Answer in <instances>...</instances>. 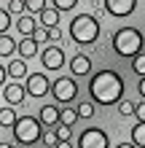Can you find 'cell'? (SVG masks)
I'll return each instance as SVG.
<instances>
[{
    "mask_svg": "<svg viewBox=\"0 0 145 148\" xmlns=\"http://www.w3.org/2000/svg\"><path fill=\"white\" fill-rule=\"evenodd\" d=\"M89 94L97 105H118L124 100V78L116 70H97L89 81Z\"/></svg>",
    "mask_w": 145,
    "mask_h": 148,
    "instance_id": "cell-1",
    "label": "cell"
},
{
    "mask_svg": "<svg viewBox=\"0 0 145 148\" xmlns=\"http://www.w3.org/2000/svg\"><path fill=\"white\" fill-rule=\"evenodd\" d=\"M70 38L78 43V46H91V43H97L99 38V19L91 14H75L70 19Z\"/></svg>",
    "mask_w": 145,
    "mask_h": 148,
    "instance_id": "cell-2",
    "label": "cell"
},
{
    "mask_svg": "<svg viewBox=\"0 0 145 148\" xmlns=\"http://www.w3.org/2000/svg\"><path fill=\"white\" fill-rule=\"evenodd\" d=\"M110 43H113V49H116V54L118 57H126V59H132V57H137L142 54V32L137 27H121V30H116L113 32V38H110Z\"/></svg>",
    "mask_w": 145,
    "mask_h": 148,
    "instance_id": "cell-3",
    "label": "cell"
},
{
    "mask_svg": "<svg viewBox=\"0 0 145 148\" xmlns=\"http://www.w3.org/2000/svg\"><path fill=\"white\" fill-rule=\"evenodd\" d=\"M11 129H14V140L22 145H35L38 140H43V124H40V119L30 116V113L19 116Z\"/></svg>",
    "mask_w": 145,
    "mask_h": 148,
    "instance_id": "cell-4",
    "label": "cell"
},
{
    "mask_svg": "<svg viewBox=\"0 0 145 148\" xmlns=\"http://www.w3.org/2000/svg\"><path fill=\"white\" fill-rule=\"evenodd\" d=\"M51 94H54L57 102L67 105V102H73L75 97H78V84H75L73 75H59V78L51 81Z\"/></svg>",
    "mask_w": 145,
    "mask_h": 148,
    "instance_id": "cell-5",
    "label": "cell"
},
{
    "mask_svg": "<svg viewBox=\"0 0 145 148\" xmlns=\"http://www.w3.org/2000/svg\"><path fill=\"white\" fill-rule=\"evenodd\" d=\"M78 148H110V137L105 129L89 127L78 135Z\"/></svg>",
    "mask_w": 145,
    "mask_h": 148,
    "instance_id": "cell-6",
    "label": "cell"
},
{
    "mask_svg": "<svg viewBox=\"0 0 145 148\" xmlns=\"http://www.w3.org/2000/svg\"><path fill=\"white\" fill-rule=\"evenodd\" d=\"M38 57H40V62H43V67H46V70H62V67H65V62H67L65 49H62V46H57V43H54V46L48 43V46L40 51Z\"/></svg>",
    "mask_w": 145,
    "mask_h": 148,
    "instance_id": "cell-7",
    "label": "cell"
},
{
    "mask_svg": "<svg viewBox=\"0 0 145 148\" xmlns=\"http://www.w3.org/2000/svg\"><path fill=\"white\" fill-rule=\"evenodd\" d=\"M24 89H27V97H46V94L51 92V81L43 73H27Z\"/></svg>",
    "mask_w": 145,
    "mask_h": 148,
    "instance_id": "cell-8",
    "label": "cell"
},
{
    "mask_svg": "<svg viewBox=\"0 0 145 148\" xmlns=\"http://www.w3.org/2000/svg\"><path fill=\"white\" fill-rule=\"evenodd\" d=\"M102 5H105V14L124 19V16H129L137 8V0H102Z\"/></svg>",
    "mask_w": 145,
    "mask_h": 148,
    "instance_id": "cell-9",
    "label": "cell"
},
{
    "mask_svg": "<svg viewBox=\"0 0 145 148\" xmlns=\"http://www.w3.org/2000/svg\"><path fill=\"white\" fill-rule=\"evenodd\" d=\"M3 100H5V105H22L24 100H27V89H24V84L19 81H14V84H5L3 86Z\"/></svg>",
    "mask_w": 145,
    "mask_h": 148,
    "instance_id": "cell-10",
    "label": "cell"
},
{
    "mask_svg": "<svg viewBox=\"0 0 145 148\" xmlns=\"http://www.w3.org/2000/svg\"><path fill=\"white\" fill-rule=\"evenodd\" d=\"M91 73V59L89 54H83V51H75L73 59H70V75H89Z\"/></svg>",
    "mask_w": 145,
    "mask_h": 148,
    "instance_id": "cell-11",
    "label": "cell"
},
{
    "mask_svg": "<svg viewBox=\"0 0 145 148\" xmlns=\"http://www.w3.org/2000/svg\"><path fill=\"white\" fill-rule=\"evenodd\" d=\"M38 119H40V124H43V127H51V129H54L59 124V108L57 105H43L40 113H38Z\"/></svg>",
    "mask_w": 145,
    "mask_h": 148,
    "instance_id": "cell-12",
    "label": "cell"
},
{
    "mask_svg": "<svg viewBox=\"0 0 145 148\" xmlns=\"http://www.w3.org/2000/svg\"><path fill=\"white\" fill-rule=\"evenodd\" d=\"M16 54H19L24 62H27V59L38 57V43L32 40V38H22L19 43H16Z\"/></svg>",
    "mask_w": 145,
    "mask_h": 148,
    "instance_id": "cell-13",
    "label": "cell"
},
{
    "mask_svg": "<svg viewBox=\"0 0 145 148\" xmlns=\"http://www.w3.org/2000/svg\"><path fill=\"white\" fill-rule=\"evenodd\" d=\"M35 27H38V22L32 19V14H22L19 19H16V30H19L24 38H30L32 32H35Z\"/></svg>",
    "mask_w": 145,
    "mask_h": 148,
    "instance_id": "cell-14",
    "label": "cell"
},
{
    "mask_svg": "<svg viewBox=\"0 0 145 148\" xmlns=\"http://www.w3.org/2000/svg\"><path fill=\"white\" fill-rule=\"evenodd\" d=\"M5 70H8V75H11L14 81H22V78H27V62H24L22 57L19 59H11Z\"/></svg>",
    "mask_w": 145,
    "mask_h": 148,
    "instance_id": "cell-15",
    "label": "cell"
},
{
    "mask_svg": "<svg viewBox=\"0 0 145 148\" xmlns=\"http://www.w3.org/2000/svg\"><path fill=\"white\" fill-rule=\"evenodd\" d=\"M59 14L62 11H57V8H43V11H40L38 16H40V24H43L46 30H51V27H59Z\"/></svg>",
    "mask_w": 145,
    "mask_h": 148,
    "instance_id": "cell-16",
    "label": "cell"
},
{
    "mask_svg": "<svg viewBox=\"0 0 145 148\" xmlns=\"http://www.w3.org/2000/svg\"><path fill=\"white\" fill-rule=\"evenodd\" d=\"M11 54H16V40L11 38V35H5V32H3V35H0V57H11Z\"/></svg>",
    "mask_w": 145,
    "mask_h": 148,
    "instance_id": "cell-17",
    "label": "cell"
},
{
    "mask_svg": "<svg viewBox=\"0 0 145 148\" xmlns=\"http://www.w3.org/2000/svg\"><path fill=\"white\" fill-rule=\"evenodd\" d=\"M16 110H14V105H3L0 108V127H14L16 124Z\"/></svg>",
    "mask_w": 145,
    "mask_h": 148,
    "instance_id": "cell-18",
    "label": "cell"
},
{
    "mask_svg": "<svg viewBox=\"0 0 145 148\" xmlns=\"http://www.w3.org/2000/svg\"><path fill=\"white\" fill-rule=\"evenodd\" d=\"M132 143L137 148H145V121H137L132 127Z\"/></svg>",
    "mask_w": 145,
    "mask_h": 148,
    "instance_id": "cell-19",
    "label": "cell"
},
{
    "mask_svg": "<svg viewBox=\"0 0 145 148\" xmlns=\"http://www.w3.org/2000/svg\"><path fill=\"white\" fill-rule=\"evenodd\" d=\"M59 121L67 124V127H73L75 121H78V113H75L73 108H59Z\"/></svg>",
    "mask_w": 145,
    "mask_h": 148,
    "instance_id": "cell-20",
    "label": "cell"
},
{
    "mask_svg": "<svg viewBox=\"0 0 145 148\" xmlns=\"http://www.w3.org/2000/svg\"><path fill=\"white\" fill-rule=\"evenodd\" d=\"M46 8V0H24V14H40Z\"/></svg>",
    "mask_w": 145,
    "mask_h": 148,
    "instance_id": "cell-21",
    "label": "cell"
},
{
    "mask_svg": "<svg viewBox=\"0 0 145 148\" xmlns=\"http://www.w3.org/2000/svg\"><path fill=\"white\" fill-rule=\"evenodd\" d=\"M54 135H57V140H70L73 137V127H67V124L59 121V124L54 127Z\"/></svg>",
    "mask_w": 145,
    "mask_h": 148,
    "instance_id": "cell-22",
    "label": "cell"
},
{
    "mask_svg": "<svg viewBox=\"0 0 145 148\" xmlns=\"http://www.w3.org/2000/svg\"><path fill=\"white\" fill-rule=\"evenodd\" d=\"M75 113H78V119H91L94 116V102H78Z\"/></svg>",
    "mask_w": 145,
    "mask_h": 148,
    "instance_id": "cell-23",
    "label": "cell"
},
{
    "mask_svg": "<svg viewBox=\"0 0 145 148\" xmlns=\"http://www.w3.org/2000/svg\"><path fill=\"white\" fill-rule=\"evenodd\" d=\"M51 5H54L57 11H73V8L78 5V0H51Z\"/></svg>",
    "mask_w": 145,
    "mask_h": 148,
    "instance_id": "cell-24",
    "label": "cell"
},
{
    "mask_svg": "<svg viewBox=\"0 0 145 148\" xmlns=\"http://www.w3.org/2000/svg\"><path fill=\"white\" fill-rule=\"evenodd\" d=\"M132 70L137 73V75H145V54L132 57Z\"/></svg>",
    "mask_w": 145,
    "mask_h": 148,
    "instance_id": "cell-25",
    "label": "cell"
},
{
    "mask_svg": "<svg viewBox=\"0 0 145 148\" xmlns=\"http://www.w3.org/2000/svg\"><path fill=\"white\" fill-rule=\"evenodd\" d=\"M118 113H121L124 119L126 116H134V102L132 100H121V102H118Z\"/></svg>",
    "mask_w": 145,
    "mask_h": 148,
    "instance_id": "cell-26",
    "label": "cell"
},
{
    "mask_svg": "<svg viewBox=\"0 0 145 148\" xmlns=\"http://www.w3.org/2000/svg\"><path fill=\"white\" fill-rule=\"evenodd\" d=\"M8 27H11V14H8L5 8H0V35L8 32Z\"/></svg>",
    "mask_w": 145,
    "mask_h": 148,
    "instance_id": "cell-27",
    "label": "cell"
},
{
    "mask_svg": "<svg viewBox=\"0 0 145 148\" xmlns=\"http://www.w3.org/2000/svg\"><path fill=\"white\" fill-rule=\"evenodd\" d=\"M30 38L35 40V43H46V40H48V30H46V27H35V32H32Z\"/></svg>",
    "mask_w": 145,
    "mask_h": 148,
    "instance_id": "cell-28",
    "label": "cell"
},
{
    "mask_svg": "<svg viewBox=\"0 0 145 148\" xmlns=\"http://www.w3.org/2000/svg\"><path fill=\"white\" fill-rule=\"evenodd\" d=\"M8 14H24V0H8Z\"/></svg>",
    "mask_w": 145,
    "mask_h": 148,
    "instance_id": "cell-29",
    "label": "cell"
},
{
    "mask_svg": "<svg viewBox=\"0 0 145 148\" xmlns=\"http://www.w3.org/2000/svg\"><path fill=\"white\" fill-rule=\"evenodd\" d=\"M134 116H137V121H145V100L134 105Z\"/></svg>",
    "mask_w": 145,
    "mask_h": 148,
    "instance_id": "cell-30",
    "label": "cell"
},
{
    "mask_svg": "<svg viewBox=\"0 0 145 148\" xmlns=\"http://www.w3.org/2000/svg\"><path fill=\"white\" fill-rule=\"evenodd\" d=\"M91 11H94V14H91V16H97V19H99V16H102V14H105V5H99V3H97V0H94V3H91Z\"/></svg>",
    "mask_w": 145,
    "mask_h": 148,
    "instance_id": "cell-31",
    "label": "cell"
},
{
    "mask_svg": "<svg viewBox=\"0 0 145 148\" xmlns=\"http://www.w3.org/2000/svg\"><path fill=\"white\" fill-rule=\"evenodd\" d=\"M59 38H62V30H59V27H51V30H48V40H54V43H57Z\"/></svg>",
    "mask_w": 145,
    "mask_h": 148,
    "instance_id": "cell-32",
    "label": "cell"
},
{
    "mask_svg": "<svg viewBox=\"0 0 145 148\" xmlns=\"http://www.w3.org/2000/svg\"><path fill=\"white\" fill-rule=\"evenodd\" d=\"M43 140H46V143H48L51 148H54V143H57V135H54V129H51V132H46V135H43Z\"/></svg>",
    "mask_w": 145,
    "mask_h": 148,
    "instance_id": "cell-33",
    "label": "cell"
},
{
    "mask_svg": "<svg viewBox=\"0 0 145 148\" xmlns=\"http://www.w3.org/2000/svg\"><path fill=\"white\" fill-rule=\"evenodd\" d=\"M137 89H140V97L145 100V75H140V81H137Z\"/></svg>",
    "mask_w": 145,
    "mask_h": 148,
    "instance_id": "cell-34",
    "label": "cell"
},
{
    "mask_svg": "<svg viewBox=\"0 0 145 148\" xmlns=\"http://www.w3.org/2000/svg\"><path fill=\"white\" fill-rule=\"evenodd\" d=\"M54 148H73V140H57Z\"/></svg>",
    "mask_w": 145,
    "mask_h": 148,
    "instance_id": "cell-35",
    "label": "cell"
},
{
    "mask_svg": "<svg viewBox=\"0 0 145 148\" xmlns=\"http://www.w3.org/2000/svg\"><path fill=\"white\" fill-rule=\"evenodd\" d=\"M5 78H8V70L0 65V86H5Z\"/></svg>",
    "mask_w": 145,
    "mask_h": 148,
    "instance_id": "cell-36",
    "label": "cell"
},
{
    "mask_svg": "<svg viewBox=\"0 0 145 148\" xmlns=\"http://www.w3.org/2000/svg\"><path fill=\"white\" fill-rule=\"evenodd\" d=\"M116 148H137V145H134V143H118Z\"/></svg>",
    "mask_w": 145,
    "mask_h": 148,
    "instance_id": "cell-37",
    "label": "cell"
},
{
    "mask_svg": "<svg viewBox=\"0 0 145 148\" xmlns=\"http://www.w3.org/2000/svg\"><path fill=\"white\" fill-rule=\"evenodd\" d=\"M0 148H14V145L11 143H0Z\"/></svg>",
    "mask_w": 145,
    "mask_h": 148,
    "instance_id": "cell-38",
    "label": "cell"
},
{
    "mask_svg": "<svg viewBox=\"0 0 145 148\" xmlns=\"http://www.w3.org/2000/svg\"><path fill=\"white\" fill-rule=\"evenodd\" d=\"M46 148H51V145H46Z\"/></svg>",
    "mask_w": 145,
    "mask_h": 148,
    "instance_id": "cell-39",
    "label": "cell"
}]
</instances>
